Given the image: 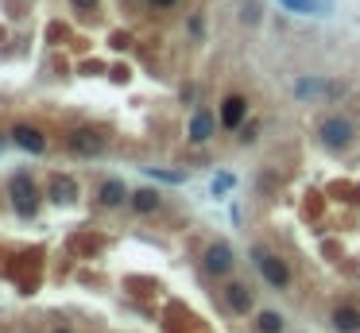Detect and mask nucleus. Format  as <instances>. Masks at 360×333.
<instances>
[{"label":"nucleus","instance_id":"20","mask_svg":"<svg viewBox=\"0 0 360 333\" xmlns=\"http://www.w3.org/2000/svg\"><path fill=\"white\" fill-rule=\"evenodd\" d=\"M151 4H155V8H175L178 0H151Z\"/></svg>","mask_w":360,"mask_h":333},{"label":"nucleus","instance_id":"15","mask_svg":"<svg viewBox=\"0 0 360 333\" xmlns=\"http://www.w3.org/2000/svg\"><path fill=\"white\" fill-rule=\"evenodd\" d=\"M74 194H78V186H74V178H55V183H50V198L59 201H74Z\"/></svg>","mask_w":360,"mask_h":333},{"label":"nucleus","instance_id":"1","mask_svg":"<svg viewBox=\"0 0 360 333\" xmlns=\"http://www.w3.org/2000/svg\"><path fill=\"white\" fill-rule=\"evenodd\" d=\"M8 198H12V209H16V217H35V209H39V190H35L31 175L27 171H16V175L8 178Z\"/></svg>","mask_w":360,"mask_h":333},{"label":"nucleus","instance_id":"18","mask_svg":"<svg viewBox=\"0 0 360 333\" xmlns=\"http://www.w3.org/2000/svg\"><path fill=\"white\" fill-rule=\"evenodd\" d=\"M233 186H236L233 175H217V178H213V194H225V190H233Z\"/></svg>","mask_w":360,"mask_h":333},{"label":"nucleus","instance_id":"8","mask_svg":"<svg viewBox=\"0 0 360 333\" xmlns=\"http://www.w3.org/2000/svg\"><path fill=\"white\" fill-rule=\"evenodd\" d=\"M97 198H101V206H105V209H117V206H124V201H128V186L120 183V178H109V183H101Z\"/></svg>","mask_w":360,"mask_h":333},{"label":"nucleus","instance_id":"6","mask_svg":"<svg viewBox=\"0 0 360 333\" xmlns=\"http://www.w3.org/2000/svg\"><path fill=\"white\" fill-rule=\"evenodd\" d=\"M12 143L24 148V151H31V155H43V151H47V136H43L39 128H31V125H16V128H12Z\"/></svg>","mask_w":360,"mask_h":333},{"label":"nucleus","instance_id":"19","mask_svg":"<svg viewBox=\"0 0 360 333\" xmlns=\"http://www.w3.org/2000/svg\"><path fill=\"white\" fill-rule=\"evenodd\" d=\"M70 4H74L78 12H93V8H97V0H70Z\"/></svg>","mask_w":360,"mask_h":333},{"label":"nucleus","instance_id":"16","mask_svg":"<svg viewBox=\"0 0 360 333\" xmlns=\"http://www.w3.org/2000/svg\"><path fill=\"white\" fill-rule=\"evenodd\" d=\"M256 330L260 333H279L283 330V318H279L275 310H260V314H256Z\"/></svg>","mask_w":360,"mask_h":333},{"label":"nucleus","instance_id":"3","mask_svg":"<svg viewBox=\"0 0 360 333\" xmlns=\"http://www.w3.org/2000/svg\"><path fill=\"white\" fill-rule=\"evenodd\" d=\"M252 260H256V267H260V275L268 279L271 287H291V267L283 264L279 256H271V252H264V248H252Z\"/></svg>","mask_w":360,"mask_h":333},{"label":"nucleus","instance_id":"21","mask_svg":"<svg viewBox=\"0 0 360 333\" xmlns=\"http://www.w3.org/2000/svg\"><path fill=\"white\" fill-rule=\"evenodd\" d=\"M12 143V136H0V155H4V148Z\"/></svg>","mask_w":360,"mask_h":333},{"label":"nucleus","instance_id":"5","mask_svg":"<svg viewBox=\"0 0 360 333\" xmlns=\"http://www.w3.org/2000/svg\"><path fill=\"white\" fill-rule=\"evenodd\" d=\"M201 264H206V271H210V275H229V271H233V264H236L233 244L213 241L210 248H206V256H201Z\"/></svg>","mask_w":360,"mask_h":333},{"label":"nucleus","instance_id":"22","mask_svg":"<svg viewBox=\"0 0 360 333\" xmlns=\"http://www.w3.org/2000/svg\"><path fill=\"white\" fill-rule=\"evenodd\" d=\"M55 333H70V330H55Z\"/></svg>","mask_w":360,"mask_h":333},{"label":"nucleus","instance_id":"4","mask_svg":"<svg viewBox=\"0 0 360 333\" xmlns=\"http://www.w3.org/2000/svg\"><path fill=\"white\" fill-rule=\"evenodd\" d=\"M66 143H70V151H74V155H85V159H93V155H101V151H105V136H101L97 128H74Z\"/></svg>","mask_w":360,"mask_h":333},{"label":"nucleus","instance_id":"11","mask_svg":"<svg viewBox=\"0 0 360 333\" xmlns=\"http://www.w3.org/2000/svg\"><path fill=\"white\" fill-rule=\"evenodd\" d=\"M225 302L236 310V314H248V310H252V295H248V287H244V283H229V287H225Z\"/></svg>","mask_w":360,"mask_h":333},{"label":"nucleus","instance_id":"9","mask_svg":"<svg viewBox=\"0 0 360 333\" xmlns=\"http://www.w3.org/2000/svg\"><path fill=\"white\" fill-rule=\"evenodd\" d=\"M329 322H333L337 333H360V310L357 306H337Z\"/></svg>","mask_w":360,"mask_h":333},{"label":"nucleus","instance_id":"10","mask_svg":"<svg viewBox=\"0 0 360 333\" xmlns=\"http://www.w3.org/2000/svg\"><path fill=\"white\" fill-rule=\"evenodd\" d=\"M213 125H217V120H213V113H206V108H201V113H194V120H190V140L194 143H206L213 136Z\"/></svg>","mask_w":360,"mask_h":333},{"label":"nucleus","instance_id":"12","mask_svg":"<svg viewBox=\"0 0 360 333\" xmlns=\"http://www.w3.org/2000/svg\"><path fill=\"white\" fill-rule=\"evenodd\" d=\"M318 93H329L326 78H302V82H294V97L310 101V97H318Z\"/></svg>","mask_w":360,"mask_h":333},{"label":"nucleus","instance_id":"17","mask_svg":"<svg viewBox=\"0 0 360 333\" xmlns=\"http://www.w3.org/2000/svg\"><path fill=\"white\" fill-rule=\"evenodd\" d=\"M151 178H163V183H182L186 175H178V171H155V166H147Z\"/></svg>","mask_w":360,"mask_h":333},{"label":"nucleus","instance_id":"2","mask_svg":"<svg viewBox=\"0 0 360 333\" xmlns=\"http://www.w3.org/2000/svg\"><path fill=\"white\" fill-rule=\"evenodd\" d=\"M352 136H357V128H352L349 117H326L318 125V140H322V148H329V151H345L352 143Z\"/></svg>","mask_w":360,"mask_h":333},{"label":"nucleus","instance_id":"14","mask_svg":"<svg viewBox=\"0 0 360 333\" xmlns=\"http://www.w3.org/2000/svg\"><path fill=\"white\" fill-rule=\"evenodd\" d=\"M287 12H302V16H326V4L322 0H279Z\"/></svg>","mask_w":360,"mask_h":333},{"label":"nucleus","instance_id":"13","mask_svg":"<svg viewBox=\"0 0 360 333\" xmlns=\"http://www.w3.org/2000/svg\"><path fill=\"white\" fill-rule=\"evenodd\" d=\"M128 201H132L136 213H155L159 209V194L155 190H136V194H128Z\"/></svg>","mask_w":360,"mask_h":333},{"label":"nucleus","instance_id":"7","mask_svg":"<svg viewBox=\"0 0 360 333\" xmlns=\"http://www.w3.org/2000/svg\"><path fill=\"white\" fill-rule=\"evenodd\" d=\"M244 117H248V101H244L240 93H229V97L221 101V125H225V128H240Z\"/></svg>","mask_w":360,"mask_h":333}]
</instances>
